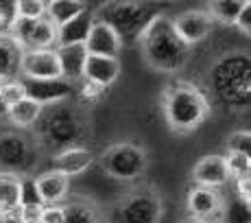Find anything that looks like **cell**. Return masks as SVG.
I'll list each match as a JSON object with an SVG mask.
<instances>
[{"mask_svg": "<svg viewBox=\"0 0 251 223\" xmlns=\"http://www.w3.org/2000/svg\"><path fill=\"white\" fill-rule=\"evenodd\" d=\"M138 44L142 48V57L153 70L177 72L190 59L192 48L183 44L181 37L173 28V20L168 16L155 13L151 22L140 33Z\"/></svg>", "mask_w": 251, "mask_h": 223, "instance_id": "obj_1", "label": "cell"}, {"mask_svg": "<svg viewBox=\"0 0 251 223\" xmlns=\"http://www.w3.org/2000/svg\"><path fill=\"white\" fill-rule=\"evenodd\" d=\"M88 125L81 114L68 103L44 108L37 120V138L52 153H59L70 147H85L88 138Z\"/></svg>", "mask_w": 251, "mask_h": 223, "instance_id": "obj_2", "label": "cell"}, {"mask_svg": "<svg viewBox=\"0 0 251 223\" xmlns=\"http://www.w3.org/2000/svg\"><path fill=\"white\" fill-rule=\"evenodd\" d=\"M212 114L205 92L192 84H175L164 92V116L175 134H190Z\"/></svg>", "mask_w": 251, "mask_h": 223, "instance_id": "obj_3", "label": "cell"}, {"mask_svg": "<svg viewBox=\"0 0 251 223\" xmlns=\"http://www.w3.org/2000/svg\"><path fill=\"white\" fill-rule=\"evenodd\" d=\"M210 88L227 108H247L251 96V64L243 53L225 55L212 66Z\"/></svg>", "mask_w": 251, "mask_h": 223, "instance_id": "obj_4", "label": "cell"}, {"mask_svg": "<svg viewBox=\"0 0 251 223\" xmlns=\"http://www.w3.org/2000/svg\"><path fill=\"white\" fill-rule=\"evenodd\" d=\"M155 13L140 2H107L94 11V18L112 27L120 42H138L140 33L144 31Z\"/></svg>", "mask_w": 251, "mask_h": 223, "instance_id": "obj_5", "label": "cell"}, {"mask_svg": "<svg viewBox=\"0 0 251 223\" xmlns=\"http://www.w3.org/2000/svg\"><path fill=\"white\" fill-rule=\"evenodd\" d=\"M99 162L109 177L120 179V182H133V179H140L144 175L149 167V156L147 149L140 144L118 142L105 149Z\"/></svg>", "mask_w": 251, "mask_h": 223, "instance_id": "obj_6", "label": "cell"}, {"mask_svg": "<svg viewBox=\"0 0 251 223\" xmlns=\"http://www.w3.org/2000/svg\"><path fill=\"white\" fill-rule=\"evenodd\" d=\"M162 199L151 188H133L116 206V223H160Z\"/></svg>", "mask_w": 251, "mask_h": 223, "instance_id": "obj_7", "label": "cell"}, {"mask_svg": "<svg viewBox=\"0 0 251 223\" xmlns=\"http://www.w3.org/2000/svg\"><path fill=\"white\" fill-rule=\"evenodd\" d=\"M9 35L18 42V46L26 51H46L57 46V27L48 18L40 20H16L9 27Z\"/></svg>", "mask_w": 251, "mask_h": 223, "instance_id": "obj_8", "label": "cell"}, {"mask_svg": "<svg viewBox=\"0 0 251 223\" xmlns=\"http://www.w3.org/2000/svg\"><path fill=\"white\" fill-rule=\"evenodd\" d=\"M35 160V147L20 132H2L0 134V167L7 173H16L28 168Z\"/></svg>", "mask_w": 251, "mask_h": 223, "instance_id": "obj_9", "label": "cell"}, {"mask_svg": "<svg viewBox=\"0 0 251 223\" xmlns=\"http://www.w3.org/2000/svg\"><path fill=\"white\" fill-rule=\"evenodd\" d=\"M186 210L192 223H221L223 197L214 188L192 186L186 197Z\"/></svg>", "mask_w": 251, "mask_h": 223, "instance_id": "obj_10", "label": "cell"}, {"mask_svg": "<svg viewBox=\"0 0 251 223\" xmlns=\"http://www.w3.org/2000/svg\"><path fill=\"white\" fill-rule=\"evenodd\" d=\"M20 75L26 77V81H52V79H61V68H59V61H57L55 48L22 53Z\"/></svg>", "mask_w": 251, "mask_h": 223, "instance_id": "obj_11", "label": "cell"}, {"mask_svg": "<svg viewBox=\"0 0 251 223\" xmlns=\"http://www.w3.org/2000/svg\"><path fill=\"white\" fill-rule=\"evenodd\" d=\"M24 81V90H26V99L35 101L42 108H50V105L66 103L70 96L76 94V85L66 79H52V81Z\"/></svg>", "mask_w": 251, "mask_h": 223, "instance_id": "obj_12", "label": "cell"}, {"mask_svg": "<svg viewBox=\"0 0 251 223\" xmlns=\"http://www.w3.org/2000/svg\"><path fill=\"white\" fill-rule=\"evenodd\" d=\"M212 27H214V22H212L210 16H207L205 11H201V9L183 11L173 20L175 33L181 37L183 44H188L190 48L195 44H199V42H203L212 33Z\"/></svg>", "mask_w": 251, "mask_h": 223, "instance_id": "obj_13", "label": "cell"}, {"mask_svg": "<svg viewBox=\"0 0 251 223\" xmlns=\"http://www.w3.org/2000/svg\"><path fill=\"white\" fill-rule=\"evenodd\" d=\"M85 51H88V55L118 59L120 51H123V42L112 27L94 18V24H92L88 37H85Z\"/></svg>", "mask_w": 251, "mask_h": 223, "instance_id": "obj_14", "label": "cell"}, {"mask_svg": "<svg viewBox=\"0 0 251 223\" xmlns=\"http://www.w3.org/2000/svg\"><path fill=\"white\" fill-rule=\"evenodd\" d=\"M33 182H35V191L42 206H59V201L68 197L70 179L55 168L40 173L37 177H33Z\"/></svg>", "mask_w": 251, "mask_h": 223, "instance_id": "obj_15", "label": "cell"}, {"mask_svg": "<svg viewBox=\"0 0 251 223\" xmlns=\"http://www.w3.org/2000/svg\"><path fill=\"white\" fill-rule=\"evenodd\" d=\"M192 182L197 186H205V188H221L229 182V173L225 167V158L223 156H205L192 168Z\"/></svg>", "mask_w": 251, "mask_h": 223, "instance_id": "obj_16", "label": "cell"}, {"mask_svg": "<svg viewBox=\"0 0 251 223\" xmlns=\"http://www.w3.org/2000/svg\"><path fill=\"white\" fill-rule=\"evenodd\" d=\"M57 61L61 68V79L70 84H79L83 79V68L88 61V51L85 44H68V46H55Z\"/></svg>", "mask_w": 251, "mask_h": 223, "instance_id": "obj_17", "label": "cell"}, {"mask_svg": "<svg viewBox=\"0 0 251 223\" xmlns=\"http://www.w3.org/2000/svg\"><path fill=\"white\" fill-rule=\"evenodd\" d=\"M120 75V61L112 59V57H96V55H88L83 68V79L88 84H94L99 88H109Z\"/></svg>", "mask_w": 251, "mask_h": 223, "instance_id": "obj_18", "label": "cell"}, {"mask_svg": "<svg viewBox=\"0 0 251 223\" xmlns=\"http://www.w3.org/2000/svg\"><path fill=\"white\" fill-rule=\"evenodd\" d=\"M92 162H94V156H92V151L88 147H70L52 156V164H55L52 168L64 173L68 179L88 171L92 167Z\"/></svg>", "mask_w": 251, "mask_h": 223, "instance_id": "obj_19", "label": "cell"}, {"mask_svg": "<svg viewBox=\"0 0 251 223\" xmlns=\"http://www.w3.org/2000/svg\"><path fill=\"white\" fill-rule=\"evenodd\" d=\"M92 24H94V11L85 9L64 27L57 28V46H68V44H85Z\"/></svg>", "mask_w": 251, "mask_h": 223, "instance_id": "obj_20", "label": "cell"}, {"mask_svg": "<svg viewBox=\"0 0 251 223\" xmlns=\"http://www.w3.org/2000/svg\"><path fill=\"white\" fill-rule=\"evenodd\" d=\"M22 48L9 33H0V81L16 79L20 72Z\"/></svg>", "mask_w": 251, "mask_h": 223, "instance_id": "obj_21", "label": "cell"}, {"mask_svg": "<svg viewBox=\"0 0 251 223\" xmlns=\"http://www.w3.org/2000/svg\"><path fill=\"white\" fill-rule=\"evenodd\" d=\"M22 175L0 171V217L16 215L20 208Z\"/></svg>", "mask_w": 251, "mask_h": 223, "instance_id": "obj_22", "label": "cell"}, {"mask_svg": "<svg viewBox=\"0 0 251 223\" xmlns=\"http://www.w3.org/2000/svg\"><path fill=\"white\" fill-rule=\"evenodd\" d=\"M42 112H44V108H42V105H37L35 101L22 99V101H18L16 105H11V108L7 110V116H9V120L13 123V127L28 129V127H35V125H37Z\"/></svg>", "mask_w": 251, "mask_h": 223, "instance_id": "obj_23", "label": "cell"}, {"mask_svg": "<svg viewBox=\"0 0 251 223\" xmlns=\"http://www.w3.org/2000/svg\"><path fill=\"white\" fill-rule=\"evenodd\" d=\"M85 9L88 7L81 0H52V2H46V18L59 28L79 13H83Z\"/></svg>", "mask_w": 251, "mask_h": 223, "instance_id": "obj_24", "label": "cell"}, {"mask_svg": "<svg viewBox=\"0 0 251 223\" xmlns=\"http://www.w3.org/2000/svg\"><path fill=\"white\" fill-rule=\"evenodd\" d=\"M245 7V0H216V2H210L207 4V16H210L212 22H219V24H229L236 22L238 18L240 9Z\"/></svg>", "mask_w": 251, "mask_h": 223, "instance_id": "obj_25", "label": "cell"}, {"mask_svg": "<svg viewBox=\"0 0 251 223\" xmlns=\"http://www.w3.org/2000/svg\"><path fill=\"white\" fill-rule=\"evenodd\" d=\"M64 210V223H99V212L88 199L68 201L61 206Z\"/></svg>", "mask_w": 251, "mask_h": 223, "instance_id": "obj_26", "label": "cell"}, {"mask_svg": "<svg viewBox=\"0 0 251 223\" xmlns=\"http://www.w3.org/2000/svg\"><path fill=\"white\" fill-rule=\"evenodd\" d=\"M11 7L16 20H40V18H46V2H42V0H18Z\"/></svg>", "mask_w": 251, "mask_h": 223, "instance_id": "obj_27", "label": "cell"}, {"mask_svg": "<svg viewBox=\"0 0 251 223\" xmlns=\"http://www.w3.org/2000/svg\"><path fill=\"white\" fill-rule=\"evenodd\" d=\"M221 223H249V203L238 199V197L223 201Z\"/></svg>", "mask_w": 251, "mask_h": 223, "instance_id": "obj_28", "label": "cell"}, {"mask_svg": "<svg viewBox=\"0 0 251 223\" xmlns=\"http://www.w3.org/2000/svg\"><path fill=\"white\" fill-rule=\"evenodd\" d=\"M22 99H26V90H24L22 79H9L0 85V105L4 108V112Z\"/></svg>", "mask_w": 251, "mask_h": 223, "instance_id": "obj_29", "label": "cell"}, {"mask_svg": "<svg viewBox=\"0 0 251 223\" xmlns=\"http://www.w3.org/2000/svg\"><path fill=\"white\" fill-rule=\"evenodd\" d=\"M225 158V167H227L229 179H240V177H249L251 173V158L247 153H227Z\"/></svg>", "mask_w": 251, "mask_h": 223, "instance_id": "obj_30", "label": "cell"}, {"mask_svg": "<svg viewBox=\"0 0 251 223\" xmlns=\"http://www.w3.org/2000/svg\"><path fill=\"white\" fill-rule=\"evenodd\" d=\"M251 149V134L249 129H236L227 138V151L229 153H247Z\"/></svg>", "mask_w": 251, "mask_h": 223, "instance_id": "obj_31", "label": "cell"}, {"mask_svg": "<svg viewBox=\"0 0 251 223\" xmlns=\"http://www.w3.org/2000/svg\"><path fill=\"white\" fill-rule=\"evenodd\" d=\"M42 210H44L42 203H22V206L18 208V219L22 223H40Z\"/></svg>", "mask_w": 251, "mask_h": 223, "instance_id": "obj_32", "label": "cell"}, {"mask_svg": "<svg viewBox=\"0 0 251 223\" xmlns=\"http://www.w3.org/2000/svg\"><path fill=\"white\" fill-rule=\"evenodd\" d=\"M22 203H42L40 197H37V191H35V182H33V177H28V175H22L20 206Z\"/></svg>", "mask_w": 251, "mask_h": 223, "instance_id": "obj_33", "label": "cell"}, {"mask_svg": "<svg viewBox=\"0 0 251 223\" xmlns=\"http://www.w3.org/2000/svg\"><path fill=\"white\" fill-rule=\"evenodd\" d=\"M234 27L238 28L240 33H245V35H249L251 33V2H245V7L240 9L238 18H236Z\"/></svg>", "mask_w": 251, "mask_h": 223, "instance_id": "obj_34", "label": "cell"}, {"mask_svg": "<svg viewBox=\"0 0 251 223\" xmlns=\"http://www.w3.org/2000/svg\"><path fill=\"white\" fill-rule=\"evenodd\" d=\"M103 88H99V85L94 84H88V81H81V90H79V96L83 101H88V103H94V101L100 99V94H103Z\"/></svg>", "mask_w": 251, "mask_h": 223, "instance_id": "obj_35", "label": "cell"}, {"mask_svg": "<svg viewBox=\"0 0 251 223\" xmlns=\"http://www.w3.org/2000/svg\"><path fill=\"white\" fill-rule=\"evenodd\" d=\"M40 223H64V210H61V206H44Z\"/></svg>", "mask_w": 251, "mask_h": 223, "instance_id": "obj_36", "label": "cell"}, {"mask_svg": "<svg viewBox=\"0 0 251 223\" xmlns=\"http://www.w3.org/2000/svg\"><path fill=\"white\" fill-rule=\"evenodd\" d=\"M249 188H251V177H240V179H236V197L238 199H243V201H251V193H249Z\"/></svg>", "mask_w": 251, "mask_h": 223, "instance_id": "obj_37", "label": "cell"}, {"mask_svg": "<svg viewBox=\"0 0 251 223\" xmlns=\"http://www.w3.org/2000/svg\"><path fill=\"white\" fill-rule=\"evenodd\" d=\"M13 22V9H4V4L0 2V31H9Z\"/></svg>", "mask_w": 251, "mask_h": 223, "instance_id": "obj_38", "label": "cell"}, {"mask_svg": "<svg viewBox=\"0 0 251 223\" xmlns=\"http://www.w3.org/2000/svg\"><path fill=\"white\" fill-rule=\"evenodd\" d=\"M0 223H22L18 219V212L16 215H7V217H0Z\"/></svg>", "mask_w": 251, "mask_h": 223, "instance_id": "obj_39", "label": "cell"}, {"mask_svg": "<svg viewBox=\"0 0 251 223\" xmlns=\"http://www.w3.org/2000/svg\"><path fill=\"white\" fill-rule=\"evenodd\" d=\"M2 84H4V81H0V85H2Z\"/></svg>", "mask_w": 251, "mask_h": 223, "instance_id": "obj_40", "label": "cell"}]
</instances>
